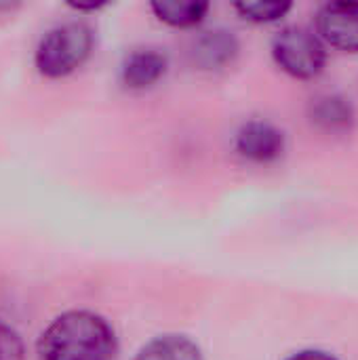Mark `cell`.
<instances>
[{"mask_svg": "<svg viewBox=\"0 0 358 360\" xmlns=\"http://www.w3.org/2000/svg\"><path fill=\"white\" fill-rule=\"evenodd\" d=\"M25 356V346L21 335L0 321V360H23Z\"/></svg>", "mask_w": 358, "mask_h": 360, "instance_id": "12", "label": "cell"}, {"mask_svg": "<svg viewBox=\"0 0 358 360\" xmlns=\"http://www.w3.org/2000/svg\"><path fill=\"white\" fill-rule=\"evenodd\" d=\"M352 118H354L352 105L340 95H325L312 103V120L327 131L348 129Z\"/></svg>", "mask_w": 358, "mask_h": 360, "instance_id": "10", "label": "cell"}, {"mask_svg": "<svg viewBox=\"0 0 358 360\" xmlns=\"http://www.w3.org/2000/svg\"><path fill=\"white\" fill-rule=\"evenodd\" d=\"M40 360H116L118 338L112 325L91 310H70L40 333Z\"/></svg>", "mask_w": 358, "mask_h": 360, "instance_id": "1", "label": "cell"}, {"mask_svg": "<svg viewBox=\"0 0 358 360\" xmlns=\"http://www.w3.org/2000/svg\"><path fill=\"white\" fill-rule=\"evenodd\" d=\"M272 57L285 74L310 80L323 72L327 49L319 34L300 25H289L272 38Z\"/></svg>", "mask_w": 358, "mask_h": 360, "instance_id": "3", "label": "cell"}, {"mask_svg": "<svg viewBox=\"0 0 358 360\" xmlns=\"http://www.w3.org/2000/svg\"><path fill=\"white\" fill-rule=\"evenodd\" d=\"M236 13L245 19V21H251V23H257V25H264V23H276L281 21L291 8L293 4L291 2H268V0H255V2H236L234 4Z\"/></svg>", "mask_w": 358, "mask_h": 360, "instance_id": "11", "label": "cell"}, {"mask_svg": "<svg viewBox=\"0 0 358 360\" xmlns=\"http://www.w3.org/2000/svg\"><path fill=\"white\" fill-rule=\"evenodd\" d=\"M133 360H205L200 346L188 335L167 333L141 346Z\"/></svg>", "mask_w": 358, "mask_h": 360, "instance_id": "8", "label": "cell"}, {"mask_svg": "<svg viewBox=\"0 0 358 360\" xmlns=\"http://www.w3.org/2000/svg\"><path fill=\"white\" fill-rule=\"evenodd\" d=\"M317 32L325 44L358 53V2H327L317 13Z\"/></svg>", "mask_w": 358, "mask_h": 360, "instance_id": "4", "label": "cell"}, {"mask_svg": "<svg viewBox=\"0 0 358 360\" xmlns=\"http://www.w3.org/2000/svg\"><path fill=\"white\" fill-rule=\"evenodd\" d=\"M93 30L82 21H68L51 27L38 42L34 63L46 78H63L76 72L93 53Z\"/></svg>", "mask_w": 358, "mask_h": 360, "instance_id": "2", "label": "cell"}, {"mask_svg": "<svg viewBox=\"0 0 358 360\" xmlns=\"http://www.w3.org/2000/svg\"><path fill=\"white\" fill-rule=\"evenodd\" d=\"M285 360H340L338 356H333L331 352L325 350H300L293 352L291 356H287Z\"/></svg>", "mask_w": 358, "mask_h": 360, "instance_id": "13", "label": "cell"}, {"mask_svg": "<svg viewBox=\"0 0 358 360\" xmlns=\"http://www.w3.org/2000/svg\"><path fill=\"white\" fill-rule=\"evenodd\" d=\"M152 13L171 27H196L205 21L209 13L207 2L188 0V2H152Z\"/></svg>", "mask_w": 358, "mask_h": 360, "instance_id": "9", "label": "cell"}, {"mask_svg": "<svg viewBox=\"0 0 358 360\" xmlns=\"http://www.w3.org/2000/svg\"><path fill=\"white\" fill-rule=\"evenodd\" d=\"M238 55V40L228 30L203 32L192 44V61L200 70H222Z\"/></svg>", "mask_w": 358, "mask_h": 360, "instance_id": "7", "label": "cell"}, {"mask_svg": "<svg viewBox=\"0 0 358 360\" xmlns=\"http://www.w3.org/2000/svg\"><path fill=\"white\" fill-rule=\"evenodd\" d=\"M169 57L158 49H135L120 65V80L127 89L143 91L165 78Z\"/></svg>", "mask_w": 358, "mask_h": 360, "instance_id": "6", "label": "cell"}, {"mask_svg": "<svg viewBox=\"0 0 358 360\" xmlns=\"http://www.w3.org/2000/svg\"><path fill=\"white\" fill-rule=\"evenodd\" d=\"M285 133L268 120L245 122L234 139V148L241 158L253 165L276 162L285 154Z\"/></svg>", "mask_w": 358, "mask_h": 360, "instance_id": "5", "label": "cell"}]
</instances>
